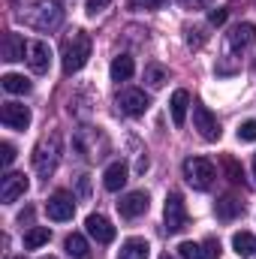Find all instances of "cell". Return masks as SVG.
Masks as SVG:
<instances>
[{
	"label": "cell",
	"mask_w": 256,
	"mask_h": 259,
	"mask_svg": "<svg viewBox=\"0 0 256 259\" xmlns=\"http://www.w3.org/2000/svg\"><path fill=\"white\" fill-rule=\"evenodd\" d=\"M184 178L193 190H208L211 181L217 178V169L205 157H190V160H184Z\"/></svg>",
	"instance_id": "5"
},
{
	"label": "cell",
	"mask_w": 256,
	"mask_h": 259,
	"mask_svg": "<svg viewBox=\"0 0 256 259\" xmlns=\"http://www.w3.org/2000/svg\"><path fill=\"white\" fill-rule=\"evenodd\" d=\"M49 259H55V256H49Z\"/></svg>",
	"instance_id": "41"
},
{
	"label": "cell",
	"mask_w": 256,
	"mask_h": 259,
	"mask_svg": "<svg viewBox=\"0 0 256 259\" xmlns=\"http://www.w3.org/2000/svg\"><path fill=\"white\" fill-rule=\"evenodd\" d=\"M148 256H151V247H148L145 238H127L121 244V253H118V259H148Z\"/></svg>",
	"instance_id": "19"
},
{
	"label": "cell",
	"mask_w": 256,
	"mask_h": 259,
	"mask_svg": "<svg viewBox=\"0 0 256 259\" xmlns=\"http://www.w3.org/2000/svg\"><path fill=\"white\" fill-rule=\"evenodd\" d=\"M46 214H49L52 220H58V223L72 220V214H75V202H72V196L66 193V190L52 193L49 196V202H46Z\"/></svg>",
	"instance_id": "9"
},
{
	"label": "cell",
	"mask_w": 256,
	"mask_h": 259,
	"mask_svg": "<svg viewBox=\"0 0 256 259\" xmlns=\"http://www.w3.org/2000/svg\"><path fill=\"white\" fill-rule=\"evenodd\" d=\"M61 151H64L61 148V133H49V136H42L36 142V148H33V169H36V175L42 181H49L55 175V169L61 163Z\"/></svg>",
	"instance_id": "2"
},
{
	"label": "cell",
	"mask_w": 256,
	"mask_h": 259,
	"mask_svg": "<svg viewBox=\"0 0 256 259\" xmlns=\"http://www.w3.org/2000/svg\"><path fill=\"white\" fill-rule=\"evenodd\" d=\"M253 178H256V157H253Z\"/></svg>",
	"instance_id": "39"
},
{
	"label": "cell",
	"mask_w": 256,
	"mask_h": 259,
	"mask_svg": "<svg viewBox=\"0 0 256 259\" xmlns=\"http://www.w3.org/2000/svg\"><path fill=\"white\" fill-rule=\"evenodd\" d=\"M163 217H166V229L169 232H184L187 229V208H184V199L181 193H169L166 196V208H163Z\"/></svg>",
	"instance_id": "6"
},
{
	"label": "cell",
	"mask_w": 256,
	"mask_h": 259,
	"mask_svg": "<svg viewBox=\"0 0 256 259\" xmlns=\"http://www.w3.org/2000/svg\"><path fill=\"white\" fill-rule=\"evenodd\" d=\"M21 18L36 30H55L64 24V3L61 0H30Z\"/></svg>",
	"instance_id": "1"
},
{
	"label": "cell",
	"mask_w": 256,
	"mask_h": 259,
	"mask_svg": "<svg viewBox=\"0 0 256 259\" xmlns=\"http://www.w3.org/2000/svg\"><path fill=\"white\" fill-rule=\"evenodd\" d=\"M253 42H256V24H250V21H241L229 30V49L232 52H244Z\"/></svg>",
	"instance_id": "14"
},
{
	"label": "cell",
	"mask_w": 256,
	"mask_h": 259,
	"mask_svg": "<svg viewBox=\"0 0 256 259\" xmlns=\"http://www.w3.org/2000/svg\"><path fill=\"white\" fill-rule=\"evenodd\" d=\"M0 55H3V61H9V64H12V61H24V58H27V42H24L18 33H6Z\"/></svg>",
	"instance_id": "16"
},
{
	"label": "cell",
	"mask_w": 256,
	"mask_h": 259,
	"mask_svg": "<svg viewBox=\"0 0 256 259\" xmlns=\"http://www.w3.org/2000/svg\"><path fill=\"white\" fill-rule=\"evenodd\" d=\"M88 58H91V36H88L84 30H72V33L64 39V46H61L64 72H66V75L78 72L81 66L88 64Z\"/></svg>",
	"instance_id": "3"
},
{
	"label": "cell",
	"mask_w": 256,
	"mask_h": 259,
	"mask_svg": "<svg viewBox=\"0 0 256 259\" xmlns=\"http://www.w3.org/2000/svg\"><path fill=\"white\" fill-rule=\"evenodd\" d=\"M148 169V157H139V163H136V172H145Z\"/></svg>",
	"instance_id": "38"
},
{
	"label": "cell",
	"mask_w": 256,
	"mask_h": 259,
	"mask_svg": "<svg viewBox=\"0 0 256 259\" xmlns=\"http://www.w3.org/2000/svg\"><path fill=\"white\" fill-rule=\"evenodd\" d=\"M187 42H190V49H199L205 42V27H190L187 30Z\"/></svg>",
	"instance_id": "32"
},
{
	"label": "cell",
	"mask_w": 256,
	"mask_h": 259,
	"mask_svg": "<svg viewBox=\"0 0 256 259\" xmlns=\"http://www.w3.org/2000/svg\"><path fill=\"white\" fill-rule=\"evenodd\" d=\"M66 253L72 259H91V247H88V241H84V235H78V232H72V235H66L64 241Z\"/></svg>",
	"instance_id": "21"
},
{
	"label": "cell",
	"mask_w": 256,
	"mask_h": 259,
	"mask_svg": "<svg viewBox=\"0 0 256 259\" xmlns=\"http://www.w3.org/2000/svg\"><path fill=\"white\" fill-rule=\"evenodd\" d=\"M27 193V178L21 175V172H9V175H3V184H0V199L9 205V202H15V199H21V196Z\"/></svg>",
	"instance_id": "13"
},
{
	"label": "cell",
	"mask_w": 256,
	"mask_h": 259,
	"mask_svg": "<svg viewBox=\"0 0 256 259\" xmlns=\"http://www.w3.org/2000/svg\"><path fill=\"white\" fill-rule=\"evenodd\" d=\"M0 160H3V166H12V160H15V148H12L9 142L0 145Z\"/></svg>",
	"instance_id": "33"
},
{
	"label": "cell",
	"mask_w": 256,
	"mask_h": 259,
	"mask_svg": "<svg viewBox=\"0 0 256 259\" xmlns=\"http://www.w3.org/2000/svg\"><path fill=\"white\" fill-rule=\"evenodd\" d=\"M193 127L199 130V136L205 139V142H217L220 139V121L211 115V109L208 106H193Z\"/></svg>",
	"instance_id": "7"
},
{
	"label": "cell",
	"mask_w": 256,
	"mask_h": 259,
	"mask_svg": "<svg viewBox=\"0 0 256 259\" xmlns=\"http://www.w3.org/2000/svg\"><path fill=\"white\" fill-rule=\"evenodd\" d=\"M3 91L6 94H30V81L24 75L9 72V75H3Z\"/></svg>",
	"instance_id": "24"
},
{
	"label": "cell",
	"mask_w": 256,
	"mask_h": 259,
	"mask_svg": "<svg viewBox=\"0 0 256 259\" xmlns=\"http://www.w3.org/2000/svg\"><path fill=\"white\" fill-rule=\"evenodd\" d=\"M118 106H121V112H124V115L139 118V115H145V112H148L151 100H148V94H145V91H139V88H127V91H121Z\"/></svg>",
	"instance_id": "8"
},
{
	"label": "cell",
	"mask_w": 256,
	"mask_h": 259,
	"mask_svg": "<svg viewBox=\"0 0 256 259\" xmlns=\"http://www.w3.org/2000/svg\"><path fill=\"white\" fill-rule=\"evenodd\" d=\"M226 18H229V12H226V9H211V15H208V21H211V24H223Z\"/></svg>",
	"instance_id": "34"
},
{
	"label": "cell",
	"mask_w": 256,
	"mask_h": 259,
	"mask_svg": "<svg viewBox=\"0 0 256 259\" xmlns=\"http://www.w3.org/2000/svg\"><path fill=\"white\" fill-rule=\"evenodd\" d=\"M238 139H241V142H256V121L238 124Z\"/></svg>",
	"instance_id": "30"
},
{
	"label": "cell",
	"mask_w": 256,
	"mask_h": 259,
	"mask_svg": "<svg viewBox=\"0 0 256 259\" xmlns=\"http://www.w3.org/2000/svg\"><path fill=\"white\" fill-rule=\"evenodd\" d=\"M49 238H52V232H49L46 226H33V229L24 235V247H27V250L42 247V244H49Z\"/></svg>",
	"instance_id": "25"
},
{
	"label": "cell",
	"mask_w": 256,
	"mask_h": 259,
	"mask_svg": "<svg viewBox=\"0 0 256 259\" xmlns=\"http://www.w3.org/2000/svg\"><path fill=\"white\" fill-rule=\"evenodd\" d=\"M72 148L84 157V160H103L109 154V139L100 127H81L72 139Z\"/></svg>",
	"instance_id": "4"
},
{
	"label": "cell",
	"mask_w": 256,
	"mask_h": 259,
	"mask_svg": "<svg viewBox=\"0 0 256 259\" xmlns=\"http://www.w3.org/2000/svg\"><path fill=\"white\" fill-rule=\"evenodd\" d=\"M133 69H136V66H133V58L121 55V58H115V61H112V69H109V72H112V78H115V81H127L130 75H133Z\"/></svg>",
	"instance_id": "23"
},
{
	"label": "cell",
	"mask_w": 256,
	"mask_h": 259,
	"mask_svg": "<svg viewBox=\"0 0 256 259\" xmlns=\"http://www.w3.org/2000/svg\"><path fill=\"white\" fill-rule=\"evenodd\" d=\"M84 226H88V235H91V238H97L100 244L115 241V226H112L103 214H91V217L84 220Z\"/></svg>",
	"instance_id": "15"
},
{
	"label": "cell",
	"mask_w": 256,
	"mask_h": 259,
	"mask_svg": "<svg viewBox=\"0 0 256 259\" xmlns=\"http://www.w3.org/2000/svg\"><path fill=\"white\" fill-rule=\"evenodd\" d=\"M103 184H106L109 193H118L127 184V166L124 163H109L106 166V175H103Z\"/></svg>",
	"instance_id": "18"
},
{
	"label": "cell",
	"mask_w": 256,
	"mask_h": 259,
	"mask_svg": "<svg viewBox=\"0 0 256 259\" xmlns=\"http://www.w3.org/2000/svg\"><path fill=\"white\" fill-rule=\"evenodd\" d=\"M214 211H217V217H220V220H235V217L244 211V202H241L238 196L226 193V196H220V199H217Z\"/></svg>",
	"instance_id": "17"
},
{
	"label": "cell",
	"mask_w": 256,
	"mask_h": 259,
	"mask_svg": "<svg viewBox=\"0 0 256 259\" xmlns=\"http://www.w3.org/2000/svg\"><path fill=\"white\" fill-rule=\"evenodd\" d=\"M223 169H226L229 181H235V184H241V181H244V172H241V166H238L232 157H223Z\"/></svg>",
	"instance_id": "27"
},
{
	"label": "cell",
	"mask_w": 256,
	"mask_h": 259,
	"mask_svg": "<svg viewBox=\"0 0 256 259\" xmlns=\"http://www.w3.org/2000/svg\"><path fill=\"white\" fill-rule=\"evenodd\" d=\"M172 121H175V127H181L184 121H187V106H190V94L187 91H175L172 94Z\"/></svg>",
	"instance_id": "20"
},
{
	"label": "cell",
	"mask_w": 256,
	"mask_h": 259,
	"mask_svg": "<svg viewBox=\"0 0 256 259\" xmlns=\"http://www.w3.org/2000/svg\"><path fill=\"white\" fill-rule=\"evenodd\" d=\"M109 6V0H88V15H97Z\"/></svg>",
	"instance_id": "35"
},
{
	"label": "cell",
	"mask_w": 256,
	"mask_h": 259,
	"mask_svg": "<svg viewBox=\"0 0 256 259\" xmlns=\"http://www.w3.org/2000/svg\"><path fill=\"white\" fill-rule=\"evenodd\" d=\"M12 259H24V256H12Z\"/></svg>",
	"instance_id": "40"
},
{
	"label": "cell",
	"mask_w": 256,
	"mask_h": 259,
	"mask_svg": "<svg viewBox=\"0 0 256 259\" xmlns=\"http://www.w3.org/2000/svg\"><path fill=\"white\" fill-rule=\"evenodd\" d=\"M24 61H27V66H30L36 75H42V72H49V64H52V49H49L42 39H30Z\"/></svg>",
	"instance_id": "10"
},
{
	"label": "cell",
	"mask_w": 256,
	"mask_h": 259,
	"mask_svg": "<svg viewBox=\"0 0 256 259\" xmlns=\"http://www.w3.org/2000/svg\"><path fill=\"white\" fill-rule=\"evenodd\" d=\"M166 0H130V9H136V12H142V9H160Z\"/></svg>",
	"instance_id": "31"
},
{
	"label": "cell",
	"mask_w": 256,
	"mask_h": 259,
	"mask_svg": "<svg viewBox=\"0 0 256 259\" xmlns=\"http://www.w3.org/2000/svg\"><path fill=\"white\" fill-rule=\"evenodd\" d=\"M220 256V241L217 238H205L202 241V259H217Z\"/></svg>",
	"instance_id": "29"
},
{
	"label": "cell",
	"mask_w": 256,
	"mask_h": 259,
	"mask_svg": "<svg viewBox=\"0 0 256 259\" xmlns=\"http://www.w3.org/2000/svg\"><path fill=\"white\" fill-rule=\"evenodd\" d=\"M0 121H3L9 130H27L30 127V109L21 106V103H3Z\"/></svg>",
	"instance_id": "11"
},
{
	"label": "cell",
	"mask_w": 256,
	"mask_h": 259,
	"mask_svg": "<svg viewBox=\"0 0 256 259\" xmlns=\"http://www.w3.org/2000/svg\"><path fill=\"white\" fill-rule=\"evenodd\" d=\"M88 190H91V184H88V175H81V178H78V193L88 196Z\"/></svg>",
	"instance_id": "36"
},
{
	"label": "cell",
	"mask_w": 256,
	"mask_h": 259,
	"mask_svg": "<svg viewBox=\"0 0 256 259\" xmlns=\"http://www.w3.org/2000/svg\"><path fill=\"white\" fill-rule=\"evenodd\" d=\"M145 81H148V84H151V88L157 91V88H163V84L169 81V72H166L163 66L151 64V66H148V69H145Z\"/></svg>",
	"instance_id": "26"
},
{
	"label": "cell",
	"mask_w": 256,
	"mask_h": 259,
	"mask_svg": "<svg viewBox=\"0 0 256 259\" xmlns=\"http://www.w3.org/2000/svg\"><path fill=\"white\" fill-rule=\"evenodd\" d=\"M148 193L145 190H133V193L121 196V202H118V211H121V217H127V220H136V217H142L145 211H148Z\"/></svg>",
	"instance_id": "12"
},
{
	"label": "cell",
	"mask_w": 256,
	"mask_h": 259,
	"mask_svg": "<svg viewBox=\"0 0 256 259\" xmlns=\"http://www.w3.org/2000/svg\"><path fill=\"white\" fill-rule=\"evenodd\" d=\"M232 247H235L238 256H253L256 253V238L250 232H235V235H232Z\"/></svg>",
	"instance_id": "22"
},
{
	"label": "cell",
	"mask_w": 256,
	"mask_h": 259,
	"mask_svg": "<svg viewBox=\"0 0 256 259\" xmlns=\"http://www.w3.org/2000/svg\"><path fill=\"white\" fill-rule=\"evenodd\" d=\"M208 3H214V0H184V6H190V9H199V6H208Z\"/></svg>",
	"instance_id": "37"
},
{
	"label": "cell",
	"mask_w": 256,
	"mask_h": 259,
	"mask_svg": "<svg viewBox=\"0 0 256 259\" xmlns=\"http://www.w3.org/2000/svg\"><path fill=\"white\" fill-rule=\"evenodd\" d=\"M178 256H181V259H202V244L184 241V244L178 247Z\"/></svg>",
	"instance_id": "28"
}]
</instances>
